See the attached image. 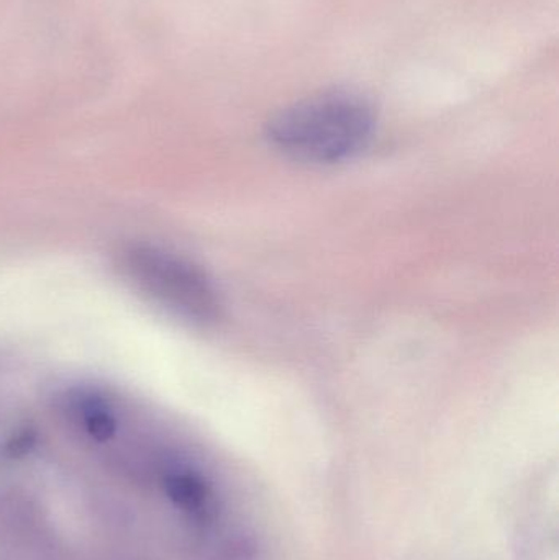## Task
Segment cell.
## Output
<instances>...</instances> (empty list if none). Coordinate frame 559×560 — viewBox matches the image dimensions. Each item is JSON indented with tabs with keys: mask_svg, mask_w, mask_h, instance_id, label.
<instances>
[{
	"mask_svg": "<svg viewBox=\"0 0 559 560\" xmlns=\"http://www.w3.org/2000/svg\"><path fill=\"white\" fill-rule=\"evenodd\" d=\"M376 114L363 95L327 91L282 108L266 125V138L295 161L334 164L351 160L373 138Z\"/></svg>",
	"mask_w": 559,
	"mask_h": 560,
	"instance_id": "1",
	"label": "cell"
},
{
	"mask_svg": "<svg viewBox=\"0 0 559 560\" xmlns=\"http://www.w3.org/2000/svg\"><path fill=\"white\" fill-rule=\"evenodd\" d=\"M164 489L171 502L196 516V518H206L212 505V492L209 483L202 479V476L194 470H174L164 479Z\"/></svg>",
	"mask_w": 559,
	"mask_h": 560,
	"instance_id": "3",
	"label": "cell"
},
{
	"mask_svg": "<svg viewBox=\"0 0 559 560\" xmlns=\"http://www.w3.org/2000/svg\"><path fill=\"white\" fill-rule=\"evenodd\" d=\"M125 282L148 302L190 325L207 326L222 315L212 279L183 256L153 245H128L118 253Z\"/></svg>",
	"mask_w": 559,
	"mask_h": 560,
	"instance_id": "2",
	"label": "cell"
}]
</instances>
